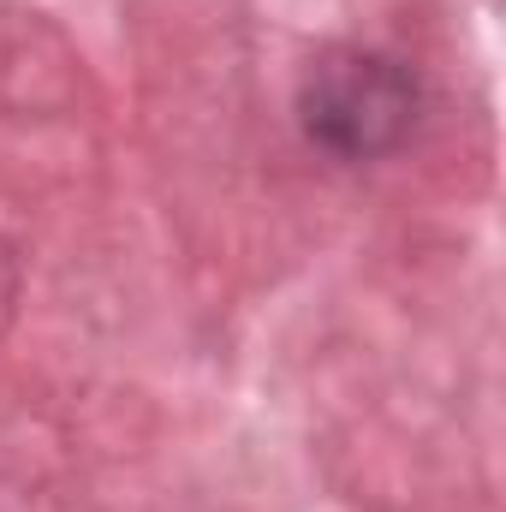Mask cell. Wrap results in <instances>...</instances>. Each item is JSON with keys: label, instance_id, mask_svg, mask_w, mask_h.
<instances>
[{"label": "cell", "instance_id": "obj_1", "mask_svg": "<svg viewBox=\"0 0 506 512\" xmlns=\"http://www.w3.org/2000/svg\"><path fill=\"white\" fill-rule=\"evenodd\" d=\"M298 108H304V131L322 149H334V155H381L411 126L417 84L387 54L334 48V54H322L310 66Z\"/></svg>", "mask_w": 506, "mask_h": 512}]
</instances>
